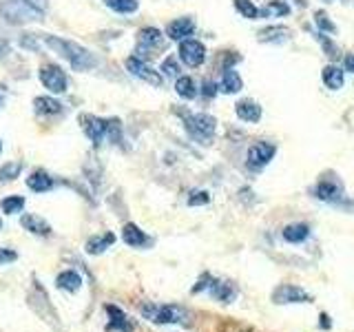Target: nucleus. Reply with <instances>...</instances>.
I'll return each mask as SVG.
<instances>
[{"label":"nucleus","mask_w":354,"mask_h":332,"mask_svg":"<svg viewBox=\"0 0 354 332\" xmlns=\"http://www.w3.org/2000/svg\"><path fill=\"white\" fill-rule=\"evenodd\" d=\"M44 42H47V47H51L58 55H62V58L77 71H88L91 66H95L93 53L84 47H80V44H75L71 40L55 38V36H44Z\"/></svg>","instance_id":"nucleus-1"},{"label":"nucleus","mask_w":354,"mask_h":332,"mask_svg":"<svg viewBox=\"0 0 354 332\" xmlns=\"http://www.w3.org/2000/svg\"><path fill=\"white\" fill-rule=\"evenodd\" d=\"M140 313L144 319H149L151 324L158 326H182L191 321V313L182 306L175 304H144L140 308Z\"/></svg>","instance_id":"nucleus-2"},{"label":"nucleus","mask_w":354,"mask_h":332,"mask_svg":"<svg viewBox=\"0 0 354 332\" xmlns=\"http://www.w3.org/2000/svg\"><path fill=\"white\" fill-rule=\"evenodd\" d=\"M182 118H184V127L188 131V136H191L195 142H202V144L213 142L215 131H217V122L213 116H208V113H182Z\"/></svg>","instance_id":"nucleus-3"},{"label":"nucleus","mask_w":354,"mask_h":332,"mask_svg":"<svg viewBox=\"0 0 354 332\" xmlns=\"http://www.w3.org/2000/svg\"><path fill=\"white\" fill-rule=\"evenodd\" d=\"M0 14H3L9 22H29V20H40L42 11L31 3V0H7L0 5Z\"/></svg>","instance_id":"nucleus-4"},{"label":"nucleus","mask_w":354,"mask_h":332,"mask_svg":"<svg viewBox=\"0 0 354 332\" xmlns=\"http://www.w3.org/2000/svg\"><path fill=\"white\" fill-rule=\"evenodd\" d=\"M40 82L44 84V89H49L51 93H64L66 86H69V80H66V73L60 69L58 64H44L38 71Z\"/></svg>","instance_id":"nucleus-5"},{"label":"nucleus","mask_w":354,"mask_h":332,"mask_svg":"<svg viewBox=\"0 0 354 332\" xmlns=\"http://www.w3.org/2000/svg\"><path fill=\"white\" fill-rule=\"evenodd\" d=\"M164 47V33L155 27H144L138 31V58H144V53L155 55V51Z\"/></svg>","instance_id":"nucleus-6"},{"label":"nucleus","mask_w":354,"mask_h":332,"mask_svg":"<svg viewBox=\"0 0 354 332\" xmlns=\"http://www.w3.org/2000/svg\"><path fill=\"white\" fill-rule=\"evenodd\" d=\"M127 69L136 77H140V80L151 84V86H162V80H164L162 73L155 71L151 64H147L142 58H138V55H131V58H127Z\"/></svg>","instance_id":"nucleus-7"},{"label":"nucleus","mask_w":354,"mask_h":332,"mask_svg":"<svg viewBox=\"0 0 354 332\" xmlns=\"http://www.w3.org/2000/svg\"><path fill=\"white\" fill-rule=\"evenodd\" d=\"M274 153H277V147H274V144H270V142H257V144H252V147L248 149V155H246L248 169H252V171L263 169V166L274 158Z\"/></svg>","instance_id":"nucleus-8"},{"label":"nucleus","mask_w":354,"mask_h":332,"mask_svg":"<svg viewBox=\"0 0 354 332\" xmlns=\"http://www.w3.org/2000/svg\"><path fill=\"white\" fill-rule=\"evenodd\" d=\"M180 60L191 66V69H195V66H202L204 60H206V47L199 40H182L180 42Z\"/></svg>","instance_id":"nucleus-9"},{"label":"nucleus","mask_w":354,"mask_h":332,"mask_svg":"<svg viewBox=\"0 0 354 332\" xmlns=\"http://www.w3.org/2000/svg\"><path fill=\"white\" fill-rule=\"evenodd\" d=\"M272 302L279 304V306H286V304H310V302H313V297H310L304 288L292 286V284H283L279 288H274Z\"/></svg>","instance_id":"nucleus-10"},{"label":"nucleus","mask_w":354,"mask_h":332,"mask_svg":"<svg viewBox=\"0 0 354 332\" xmlns=\"http://www.w3.org/2000/svg\"><path fill=\"white\" fill-rule=\"evenodd\" d=\"M315 195L321 202H341L343 199V184L337 177H326L315 186Z\"/></svg>","instance_id":"nucleus-11"},{"label":"nucleus","mask_w":354,"mask_h":332,"mask_svg":"<svg viewBox=\"0 0 354 332\" xmlns=\"http://www.w3.org/2000/svg\"><path fill=\"white\" fill-rule=\"evenodd\" d=\"M109 124H111V120H102V118H95V116H82L84 136L93 144L102 142V138L109 133Z\"/></svg>","instance_id":"nucleus-12"},{"label":"nucleus","mask_w":354,"mask_h":332,"mask_svg":"<svg viewBox=\"0 0 354 332\" xmlns=\"http://www.w3.org/2000/svg\"><path fill=\"white\" fill-rule=\"evenodd\" d=\"M213 299H217L219 304H232L237 299V288L232 286L230 282H221V279H210V286L206 290Z\"/></svg>","instance_id":"nucleus-13"},{"label":"nucleus","mask_w":354,"mask_h":332,"mask_svg":"<svg viewBox=\"0 0 354 332\" xmlns=\"http://www.w3.org/2000/svg\"><path fill=\"white\" fill-rule=\"evenodd\" d=\"M193 31H195L193 18H177V20H171L169 22V27H166V36H169L171 40L182 42V40L191 38Z\"/></svg>","instance_id":"nucleus-14"},{"label":"nucleus","mask_w":354,"mask_h":332,"mask_svg":"<svg viewBox=\"0 0 354 332\" xmlns=\"http://www.w3.org/2000/svg\"><path fill=\"white\" fill-rule=\"evenodd\" d=\"M106 315H109V324H106V330L109 332H131L133 330V324L127 319V315L122 313L118 306H106Z\"/></svg>","instance_id":"nucleus-15"},{"label":"nucleus","mask_w":354,"mask_h":332,"mask_svg":"<svg viewBox=\"0 0 354 332\" xmlns=\"http://www.w3.org/2000/svg\"><path fill=\"white\" fill-rule=\"evenodd\" d=\"M235 113L239 120L248 122V124H254V122L261 120V107L248 98V100H241V102L235 104Z\"/></svg>","instance_id":"nucleus-16"},{"label":"nucleus","mask_w":354,"mask_h":332,"mask_svg":"<svg viewBox=\"0 0 354 332\" xmlns=\"http://www.w3.org/2000/svg\"><path fill=\"white\" fill-rule=\"evenodd\" d=\"M122 239H124V243H129L131 248H144V246H149V243H151V239L147 237V232H144L136 224H127L124 228H122Z\"/></svg>","instance_id":"nucleus-17"},{"label":"nucleus","mask_w":354,"mask_h":332,"mask_svg":"<svg viewBox=\"0 0 354 332\" xmlns=\"http://www.w3.org/2000/svg\"><path fill=\"white\" fill-rule=\"evenodd\" d=\"M20 224H22V228H25V230L33 232V235H42V237H49L51 235V226L42 217H38V215H31V213L22 215Z\"/></svg>","instance_id":"nucleus-18"},{"label":"nucleus","mask_w":354,"mask_h":332,"mask_svg":"<svg viewBox=\"0 0 354 332\" xmlns=\"http://www.w3.org/2000/svg\"><path fill=\"white\" fill-rule=\"evenodd\" d=\"M241 86H243V82H241V75H239L235 69H224V71H221L219 91H224V93L232 95V93L241 91Z\"/></svg>","instance_id":"nucleus-19"},{"label":"nucleus","mask_w":354,"mask_h":332,"mask_svg":"<svg viewBox=\"0 0 354 332\" xmlns=\"http://www.w3.org/2000/svg\"><path fill=\"white\" fill-rule=\"evenodd\" d=\"M283 239L288 243H301L310 237V226L306 224V221H297V224H288L283 228Z\"/></svg>","instance_id":"nucleus-20"},{"label":"nucleus","mask_w":354,"mask_h":332,"mask_svg":"<svg viewBox=\"0 0 354 332\" xmlns=\"http://www.w3.org/2000/svg\"><path fill=\"white\" fill-rule=\"evenodd\" d=\"M55 284H58L60 290H66V293H77L82 286V277L77 275L75 270H62L58 277H55Z\"/></svg>","instance_id":"nucleus-21"},{"label":"nucleus","mask_w":354,"mask_h":332,"mask_svg":"<svg viewBox=\"0 0 354 332\" xmlns=\"http://www.w3.org/2000/svg\"><path fill=\"white\" fill-rule=\"evenodd\" d=\"M27 186L31 188L33 193H47L53 188V177H49L44 171H33L27 177Z\"/></svg>","instance_id":"nucleus-22"},{"label":"nucleus","mask_w":354,"mask_h":332,"mask_svg":"<svg viewBox=\"0 0 354 332\" xmlns=\"http://www.w3.org/2000/svg\"><path fill=\"white\" fill-rule=\"evenodd\" d=\"M321 80H324V84L330 89V91H339V89L343 86V80H346V75H343V71L339 69V66L328 64L326 69L321 71Z\"/></svg>","instance_id":"nucleus-23"},{"label":"nucleus","mask_w":354,"mask_h":332,"mask_svg":"<svg viewBox=\"0 0 354 332\" xmlns=\"http://www.w3.org/2000/svg\"><path fill=\"white\" fill-rule=\"evenodd\" d=\"M115 241V235L113 232H104V235H97V237H91L86 241V252L88 255H102L106 248L113 246Z\"/></svg>","instance_id":"nucleus-24"},{"label":"nucleus","mask_w":354,"mask_h":332,"mask_svg":"<svg viewBox=\"0 0 354 332\" xmlns=\"http://www.w3.org/2000/svg\"><path fill=\"white\" fill-rule=\"evenodd\" d=\"M290 38L288 27H266L259 31V42H286Z\"/></svg>","instance_id":"nucleus-25"},{"label":"nucleus","mask_w":354,"mask_h":332,"mask_svg":"<svg viewBox=\"0 0 354 332\" xmlns=\"http://www.w3.org/2000/svg\"><path fill=\"white\" fill-rule=\"evenodd\" d=\"M33 107H36V113L40 116H58L62 111V104L53 98H36L33 100Z\"/></svg>","instance_id":"nucleus-26"},{"label":"nucleus","mask_w":354,"mask_h":332,"mask_svg":"<svg viewBox=\"0 0 354 332\" xmlns=\"http://www.w3.org/2000/svg\"><path fill=\"white\" fill-rule=\"evenodd\" d=\"M175 91H177V95L184 98V100H193V98H197L195 80H193V77H188V75H180V77H177Z\"/></svg>","instance_id":"nucleus-27"},{"label":"nucleus","mask_w":354,"mask_h":332,"mask_svg":"<svg viewBox=\"0 0 354 332\" xmlns=\"http://www.w3.org/2000/svg\"><path fill=\"white\" fill-rule=\"evenodd\" d=\"M288 14H290V7H288L283 0H270V3L259 11V16H266V18H277V16H288Z\"/></svg>","instance_id":"nucleus-28"},{"label":"nucleus","mask_w":354,"mask_h":332,"mask_svg":"<svg viewBox=\"0 0 354 332\" xmlns=\"http://www.w3.org/2000/svg\"><path fill=\"white\" fill-rule=\"evenodd\" d=\"M22 208H25V197H20V195H9L0 202V210H3L5 215H16Z\"/></svg>","instance_id":"nucleus-29"},{"label":"nucleus","mask_w":354,"mask_h":332,"mask_svg":"<svg viewBox=\"0 0 354 332\" xmlns=\"http://www.w3.org/2000/svg\"><path fill=\"white\" fill-rule=\"evenodd\" d=\"M104 5L109 9L118 11V14H133V11H138L140 7L138 0H104Z\"/></svg>","instance_id":"nucleus-30"},{"label":"nucleus","mask_w":354,"mask_h":332,"mask_svg":"<svg viewBox=\"0 0 354 332\" xmlns=\"http://www.w3.org/2000/svg\"><path fill=\"white\" fill-rule=\"evenodd\" d=\"M22 173V162H7L0 166V182H14Z\"/></svg>","instance_id":"nucleus-31"},{"label":"nucleus","mask_w":354,"mask_h":332,"mask_svg":"<svg viewBox=\"0 0 354 332\" xmlns=\"http://www.w3.org/2000/svg\"><path fill=\"white\" fill-rule=\"evenodd\" d=\"M235 9L241 14V18L254 20L259 18V7L252 3V0H235Z\"/></svg>","instance_id":"nucleus-32"},{"label":"nucleus","mask_w":354,"mask_h":332,"mask_svg":"<svg viewBox=\"0 0 354 332\" xmlns=\"http://www.w3.org/2000/svg\"><path fill=\"white\" fill-rule=\"evenodd\" d=\"M315 16H317V18H315V22L319 25V29H321V31H326V33H337L335 22H332V20L324 14V11H317Z\"/></svg>","instance_id":"nucleus-33"},{"label":"nucleus","mask_w":354,"mask_h":332,"mask_svg":"<svg viewBox=\"0 0 354 332\" xmlns=\"http://www.w3.org/2000/svg\"><path fill=\"white\" fill-rule=\"evenodd\" d=\"M162 73L166 77H180V64H177L175 58H166L162 62Z\"/></svg>","instance_id":"nucleus-34"},{"label":"nucleus","mask_w":354,"mask_h":332,"mask_svg":"<svg viewBox=\"0 0 354 332\" xmlns=\"http://www.w3.org/2000/svg\"><path fill=\"white\" fill-rule=\"evenodd\" d=\"M210 202L208 191H193L191 197H188V206H206Z\"/></svg>","instance_id":"nucleus-35"},{"label":"nucleus","mask_w":354,"mask_h":332,"mask_svg":"<svg viewBox=\"0 0 354 332\" xmlns=\"http://www.w3.org/2000/svg\"><path fill=\"white\" fill-rule=\"evenodd\" d=\"M219 332H252V328L241 326V324H237V321H228V324L219 326Z\"/></svg>","instance_id":"nucleus-36"},{"label":"nucleus","mask_w":354,"mask_h":332,"mask_svg":"<svg viewBox=\"0 0 354 332\" xmlns=\"http://www.w3.org/2000/svg\"><path fill=\"white\" fill-rule=\"evenodd\" d=\"M210 279H213V277H210V275H202V277H199V282L193 286V293L197 295V293H204V290H208Z\"/></svg>","instance_id":"nucleus-37"},{"label":"nucleus","mask_w":354,"mask_h":332,"mask_svg":"<svg viewBox=\"0 0 354 332\" xmlns=\"http://www.w3.org/2000/svg\"><path fill=\"white\" fill-rule=\"evenodd\" d=\"M18 259V255L14 250H9V248H0V266H5V264H11V261H16Z\"/></svg>","instance_id":"nucleus-38"},{"label":"nucleus","mask_w":354,"mask_h":332,"mask_svg":"<svg viewBox=\"0 0 354 332\" xmlns=\"http://www.w3.org/2000/svg\"><path fill=\"white\" fill-rule=\"evenodd\" d=\"M319 40H321V44H324V49L328 51V55H337V47L324 36V33H319Z\"/></svg>","instance_id":"nucleus-39"},{"label":"nucleus","mask_w":354,"mask_h":332,"mask_svg":"<svg viewBox=\"0 0 354 332\" xmlns=\"http://www.w3.org/2000/svg\"><path fill=\"white\" fill-rule=\"evenodd\" d=\"M202 93H204V98H213V95L217 93V84H213V82H204Z\"/></svg>","instance_id":"nucleus-40"},{"label":"nucleus","mask_w":354,"mask_h":332,"mask_svg":"<svg viewBox=\"0 0 354 332\" xmlns=\"http://www.w3.org/2000/svg\"><path fill=\"white\" fill-rule=\"evenodd\" d=\"M343 64H346V71L354 73V53H348L346 60H343Z\"/></svg>","instance_id":"nucleus-41"},{"label":"nucleus","mask_w":354,"mask_h":332,"mask_svg":"<svg viewBox=\"0 0 354 332\" xmlns=\"http://www.w3.org/2000/svg\"><path fill=\"white\" fill-rule=\"evenodd\" d=\"M332 326V321H330V317L326 315V313H321V330H328Z\"/></svg>","instance_id":"nucleus-42"},{"label":"nucleus","mask_w":354,"mask_h":332,"mask_svg":"<svg viewBox=\"0 0 354 332\" xmlns=\"http://www.w3.org/2000/svg\"><path fill=\"white\" fill-rule=\"evenodd\" d=\"M3 102H5V89L0 86V107H3Z\"/></svg>","instance_id":"nucleus-43"},{"label":"nucleus","mask_w":354,"mask_h":332,"mask_svg":"<svg viewBox=\"0 0 354 332\" xmlns=\"http://www.w3.org/2000/svg\"><path fill=\"white\" fill-rule=\"evenodd\" d=\"M0 151H3V144H0Z\"/></svg>","instance_id":"nucleus-44"},{"label":"nucleus","mask_w":354,"mask_h":332,"mask_svg":"<svg viewBox=\"0 0 354 332\" xmlns=\"http://www.w3.org/2000/svg\"><path fill=\"white\" fill-rule=\"evenodd\" d=\"M0 228H3V221H0Z\"/></svg>","instance_id":"nucleus-45"}]
</instances>
